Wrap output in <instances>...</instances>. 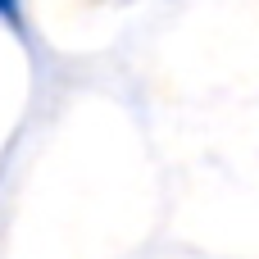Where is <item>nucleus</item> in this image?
<instances>
[{
    "label": "nucleus",
    "mask_w": 259,
    "mask_h": 259,
    "mask_svg": "<svg viewBox=\"0 0 259 259\" xmlns=\"http://www.w3.org/2000/svg\"><path fill=\"white\" fill-rule=\"evenodd\" d=\"M0 23H9L14 32H23V0H0Z\"/></svg>",
    "instance_id": "f257e3e1"
}]
</instances>
